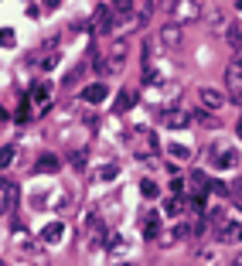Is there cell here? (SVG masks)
I'll return each mask as SVG.
<instances>
[{
  "mask_svg": "<svg viewBox=\"0 0 242 266\" xmlns=\"http://www.w3.org/2000/svg\"><path fill=\"white\" fill-rule=\"evenodd\" d=\"M225 82H229L232 99H235V103H242V48L229 58V65H225Z\"/></svg>",
  "mask_w": 242,
  "mask_h": 266,
  "instance_id": "obj_1",
  "label": "cell"
},
{
  "mask_svg": "<svg viewBox=\"0 0 242 266\" xmlns=\"http://www.w3.org/2000/svg\"><path fill=\"white\" fill-rule=\"evenodd\" d=\"M235 161H239V151H235V147L219 143V147L211 151V164H215V167H222V171H225V167H235Z\"/></svg>",
  "mask_w": 242,
  "mask_h": 266,
  "instance_id": "obj_2",
  "label": "cell"
},
{
  "mask_svg": "<svg viewBox=\"0 0 242 266\" xmlns=\"http://www.w3.org/2000/svg\"><path fill=\"white\" fill-rule=\"evenodd\" d=\"M198 99H201V106H205L208 113H219L222 106H225V96H222L219 89H208V85L201 89V93H198Z\"/></svg>",
  "mask_w": 242,
  "mask_h": 266,
  "instance_id": "obj_3",
  "label": "cell"
},
{
  "mask_svg": "<svg viewBox=\"0 0 242 266\" xmlns=\"http://www.w3.org/2000/svg\"><path fill=\"white\" fill-rule=\"evenodd\" d=\"M140 232H143V239H157L161 235V212H147V219H143V225H140Z\"/></svg>",
  "mask_w": 242,
  "mask_h": 266,
  "instance_id": "obj_4",
  "label": "cell"
},
{
  "mask_svg": "<svg viewBox=\"0 0 242 266\" xmlns=\"http://www.w3.org/2000/svg\"><path fill=\"white\" fill-rule=\"evenodd\" d=\"M164 123L171 130H185L188 123H191V113H185V109H167V113H164Z\"/></svg>",
  "mask_w": 242,
  "mask_h": 266,
  "instance_id": "obj_5",
  "label": "cell"
},
{
  "mask_svg": "<svg viewBox=\"0 0 242 266\" xmlns=\"http://www.w3.org/2000/svg\"><path fill=\"white\" fill-rule=\"evenodd\" d=\"M106 96H109V89H106L103 82H96V85H85V89H82V99H85V103H103Z\"/></svg>",
  "mask_w": 242,
  "mask_h": 266,
  "instance_id": "obj_6",
  "label": "cell"
},
{
  "mask_svg": "<svg viewBox=\"0 0 242 266\" xmlns=\"http://www.w3.org/2000/svg\"><path fill=\"white\" fill-rule=\"evenodd\" d=\"M62 235H65V222H48L41 229V243H58Z\"/></svg>",
  "mask_w": 242,
  "mask_h": 266,
  "instance_id": "obj_7",
  "label": "cell"
},
{
  "mask_svg": "<svg viewBox=\"0 0 242 266\" xmlns=\"http://www.w3.org/2000/svg\"><path fill=\"white\" fill-rule=\"evenodd\" d=\"M133 103H137V96L130 93V89H119L116 99H113V109L116 113H127V109H133Z\"/></svg>",
  "mask_w": 242,
  "mask_h": 266,
  "instance_id": "obj_8",
  "label": "cell"
},
{
  "mask_svg": "<svg viewBox=\"0 0 242 266\" xmlns=\"http://www.w3.org/2000/svg\"><path fill=\"white\" fill-rule=\"evenodd\" d=\"M58 167H62V161H58L55 154H41L38 164H35V171H41V174H55Z\"/></svg>",
  "mask_w": 242,
  "mask_h": 266,
  "instance_id": "obj_9",
  "label": "cell"
},
{
  "mask_svg": "<svg viewBox=\"0 0 242 266\" xmlns=\"http://www.w3.org/2000/svg\"><path fill=\"white\" fill-rule=\"evenodd\" d=\"M109 21H113V7H99V11H96V31H99V35H109Z\"/></svg>",
  "mask_w": 242,
  "mask_h": 266,
  "instance_id": "obj_10",
  "label": "cell"
},
{
  "mask_svg": "<svg viewBox=\"0 0 242 266\" xmlns=\"http://www.w3.org/2000/svg\"><path fill=\"white\" fill-rule=\"evenodd\" d=\"M219 239H222V243H229V239H232V243H239V239H242V225H239V222H225V225L219 229Z\"/></svg>",
  "mask_w": 242,
  "mask_h": 266,
  "instance_id": "obj_11",
  "label": "cell"
},
{
  "mask_svg": "<svg viewBox=\"0 0 242 266\" xmlns=\"http://www.w3.org/2000/svg\"><path fill=\"white\" fill-rule=\"evenodd\" d=\"M48 96H51V85H48V82H35V85H31V103L48 106Z\"/></svg>",
  "mask_w": 242,
  "mask_h": 266,
  "instance_id": "obj_12",
  "label": "cell"
},
{
  "mask_svg": "<svg viewBox=\"0 0 242 266\" xmlns=\"http://www.w3.org/2000/svg\"><path fill=\"white\" fill-rule=\"evenodd\" d=\"M185 198L181 195H174V198H167V201H164V215H171V219H181V212H185Z\"/></svg>",
  "mask_w": 242,
  "mask_h": 266,
  "instance_id": "obj_13",
  "label": "cell"
},
{
  "mask_svg": "<svg viewBox=\"0 0 242 266\" xmlns=\"http://www.w3.org/2000/svg\"><path fill=\"white\" fill-rule=\"evenodd\" d=\"M140 195L147 198V201H154V198L161 195V188L154 185V181H150V178H143V181H140Z\"/></svg>",
  "mask_w": 242,
  "mask_h": 266,
  "instance_id": "obj_14",
  "label": "cell"
},
{
  "mask_svg": "<svg viewBox=\"0 0 242 266\" xmlns=\"http://www.w3.org/2000/svg\"><path fill=\"white\" fill-rule=\"evenodd\" d=\"M161 38H164V45H177V38H181V27L177 24H167L161 31Z\"/></svg>",
  "mask_w": 242,
  "mask_h": 266,
  "instance_id": "obj_15",
  "label": "cell"
},
{
  "mask_svg": "<svg viewBox=\"0 0 242 266\" xmlns=\"http://www.w3.org/2000/svg\"><path fill=\"white\" fill-rule=\"evenodd\" d=\"M14 157H17V151H14V147H0V171H4V167H11Z\"/></svg>",
  "mask_w": 242,
  "mask_h": 266,
  "instance_id": "obj_16",
  "label": "cell"
},
{
  "mask_svg": "<svg viewBox=\"0 0 242 266\" xmlns=\"http://www.w3.org/2000/svg\"><path fill=\"white\" fill-rule=\"evenodd\" d=\"M14 41H17V38H14L11 27H0V48H14Z\"/></svg>",
  "mask_w": 242,
  "mask_h": 266,
  "instance_id": "obj_17",
  "label": "cell"
},
{
  "mask_svg": "<svg viewBox=\"0 0 242 266\" xmlns=\"http://www.w3.org/2000/svg\"><path fill=\"white\" fill-rule=\"evenodd\" d=\"M167 154H171V157H177V161H188V147H181V143H171V147H167Z\"/></svg>",
  "mask_w": 242,
  "mask_h": 266,
  "instance_id": "obj_18",
  "label": "cell"
},
{
  "mask_svg": "<svg viewBox=\"0 0 242 266\" xmlns=\"http://www.w3.org/2000/svg\"><path fill=\"white\" fill-rule=\"evenodd\" d=\"M119 174V164H106V167H99V178L103 181H109V178H116Z\"/></svg>",
  "mask_w": 242,
  "mask_h": 266,
  "instance_id": "obj_19",
  "label": "cell"
},
{
  "mask_svg": "<svg viewBox=\"0 0 242 266\" xmlns=\"http://www.w3.org/2000/svg\"><path fill=\"white\" fill-rule=\"evenodd\" d=\"M113 11L116 14H130L133 11V0H113Z\"/></svg>",
  "mask_w": 242,
  "mask_h": 266,
  "instance_id": "obj_20",
  "label": "cell"
},
{
  "mask_svg": "<svg viewBox=\"0 0 242 266\" xmlns=\"http://www.w3.org/2000/svg\"><path fill=\"white\" fill-rule=\"evenodd\" d=\"M89 235H93V239H106V229H103V222H89Z\"/></svg>",
  "mask_w": 242,
  "mask_h": 266,
  "instance_id": "obj_21",
  "label": "cell"
},
{
  "mask_svg": "<svg viewBox=\"0 0 242 266\" xmlns=\"http://www.w3.org/2000/svg\"><path fill=\"white\" fill-rule=\"evenodd\" d=\"M229 41H232V45H242V27H239V24H232V27H229Z\"/></svg>",
  "mask_w": 242,
  "mask_h": 266,
  "instance_id": "obj_22",
  "label": "cell"
},
{
  "mask_svg": "<svg viewBox=\"0 0 242 266\" xmlns=\"http://www.w3.org/2000/svg\"><path fill=\"white\" fill-rule=\"evenodd\" d=\"M14 120H17V123H27V120H31V109H27V103H24L21 109L14 113Z\"/></svg>",
  "mask_w": 242,
  "mask_h": 266,
  "instance_id": "obj_23",
  "label": "cell"
},
{
  "mask_svg": "<svg viewBox=\"0 0 242 266\" xmlns=\"http://www.w3.org/2000/svg\"><path fill=\"white\" fill-rule=\"evenodd\" d=\"M208 188L215 191V195H222V198H229V188L222 185V181H208Z\"/></svg>",
  "mask_w": 242,
  "mask_h": 266,
  "instance_id": "obj_24",
  "label": "cell"
},
{
  "mask_svg": "<svg viewBox=\"0 0 242 266\" xmlns=\"http://www.w3.org/2000/svg\"><path fill=\"white\" fill-rule=\"evenodd\" d=\"M171 188H174V195H181V198H185V191H188V188H185V181H181V178H174V181H171Z\"/></svg>",
  "mask_w": 242,
  "mask_h": 266,
  "instance_id": "obj_25",
  "label": "cell"
},
{
  "mask_svg": "<svg viewBox=\"0 0 242 266\" xmlns=\"http://www.w3.org/2000/svg\"><path fill=\"white\" fill-rule=\"evenodd\" d=\"M188 235V225H174L171 229V239H185Z\"/></svg>",
  "mask_w": 242,
  "mask_h": 266,
  "instance_id": "obj_26",
  "label": "cell"
},
{
  "mask_svg": "<svg viewBox=\"0 0 242 266\" xmlns=\"http://www.w3.org/2000/svg\"><path fill=\"white\" fill-rule=\"evenodd\" d=\"M116 246H123V235H109L106 239V249H116Z\"/></svg>",
  "mask_w": 242,
  "mask_h": 266,
  "instance_id": "obj_27",
  "label": "cell"
},
{
  "mask_svg": "<svg viewBox=\"0 0 242 266\" xmlns=\"http://www.w3.org/2000/svg\"><path fill=\"white\" fill-rule=\"evenodd\" d=\"M232 201H235V205H239V209H242V185L235 188V191H232Z\"/></svg>",
  "mask_w": 242,
  "mask_h": 266,
  "instance_id": "obj_28",
  "label": "cell"
},
{
  "mask_svg": "<svg viewBox=\"0 0 242 266\" xmlns=\"http://www.w3.org/2000/svg\"><path fill=\"white\" fill-rule=\"evenodd\" d=\"M58 4H62V0H45V7H48V11H55Z\"/></svg>",
  "mask_w": 242,
  "mask_h": 266,
  "instance_id": "obj_29",
  "label": "cell"
},
{
  "mask_svg": "<svg viewBox=\"0 0 242 266\" xmlns=\"http://www.w3.org/2000/svg\"><path fill=\"white\" fill-rule=\"evenodd\" d=\"M232 266H242V256H235V259H232Z\"/></svg>",
  "mask_w": 242,
  "mask_h": 266,
  "instance_id": "obj_30",
  "label": "cell"
},
{
  "mask_svg": "<svg viewBox=\"0 0 242 266\" xmlns=\"http://www.w3.org/2000/svg\"><path fill=\"white\" fill-rule=\"evenodd\" d=\"M0 120H7V109H4V106H0Z\"/></svg>",
  "mask_w": 242,
  "mask_h": 266,
  "instance_id": "obj_31",
  "label": "cell"
},
{
  "mask_svg": "<svg viewBox=\"0 0 242 266\" xmlns=\"http://www.w3.org/2000/svg\"><path fill=\"white\" fill-rule=\"evenodd\" d=\"M239 140H242V123H239Z\"/></svg>",
  "mask_w": 242,
  "mask_h": 266,
  "instance_id": "obj_32",
  "label": "cell"
},
{
  "mask_svg": "<svg viewBox=\"0 0 242 266\" xmlns=\"http://www.w3.org/2000/svg\"><path fill=\"white\" fill-rule=\"evenodd\" d=\"M235 7H239V11H242V0H239V4H235Z\"/></svg>",
  "mask_w": 242,
  "mask_h": 266,
  "instance_id": "obj_33",
  "label": "cell"
},
{
  "mask_svg": "<svg viewBox=\"0 0 242 266\" xmlns=\"http://www.w3.org/2000/svg\"><path fill=\"white\" fill-rule=\"evenodd\" d=\"M123 266H133V263H123Z\"/></svg>",
  "mask_w": 242,
  "mask_h": 266,
  "instance_id": "obj_34",
  "label": "cell"
}]
</instances>
